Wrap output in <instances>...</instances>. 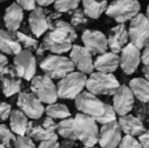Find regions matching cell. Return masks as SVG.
I'll return each mask as SVG.
<instances>
[{"instance_id": "11", "label": "cell", "mask_w": 149, "mask_h": 148, "mask_svg": "<svg viewBox=\"0 0 149 148\" xmlns=\"http://www.w3.org/2000/svg\"><path fill=\"white\" fill-rule=\"evenodd\" d=\"M128 37L132 45L137 49H143L149 42V20L147 16L139 13L131 20L128 29Z\"/></svg>"}, {"instance_id": "19", "label": "cell", "mask_w": 149, "mask_h": 148, "mask_svg": "<svg viewBox=\"0 0 149 148\" xmlns=\"http://www.w3.org/2000/svg\"><path fill=\"white\" fill-rule=\"evenodd\" d=\"M0 87L5 97H12L20 93L22 81L16 73L13 66H7V68L0 73Z\"/></svg>"}, {"instance_id": "22", "label": "cell", "mask_w": 149, "mask_h": 148, "mask_svg": "<svg viewBox=\"0 0 149 148\" xmlns=\"http://www.w3.org/2000/svg\"><path fill=\"white\" fill-rule=\"evenodd\" d=\"M119 126H120L122 133L126 135H132V136H140L145 131V125L141 119L132 114H126L120 115L118 121Z\"/></svg>"}, {"instance_id": "39", "label": "cell", "mask_w": 149, "mask_h": 148, "mask_svg": "<svg viewBox=\"0 0 149 148\" xmlns=\"http://www.w3.org/2000/svg\"><path fill=\"white\" fill-rule=\"evenodd\" d=\"M37 148H60V143L58 139H50V140L39 142V146Z\"/></svg>"}, {"instance_id": "7", "label": "cell", "mask_w": 149, "mask_h": 148, "mask_svg": "<svg viewBox=\"0 0 149 148\" xmlns=\"http://www.w3.org/2000/svg\"><path fill=\"white\" fill-rule=\"evenodd\" d=\"M30 91L39 98L42 104H54L59 98L56 85L47 75H36L30 80Z\"/></svg>"}, {"instance_id": "6", "label": "cell", "mask_w": 149, "mask_h": 148, "mask_svg": "<svg viewBox=\"0 0 149 148\" xmlns=\"http://www.w3.org/2000/svg\"><path fill=\"white\" fill-rule=\"evenodd\" d=\"M39 67L45 72V75L51 79H59V80L74 70L72 60L59 54L46 55L39 62Z\"/></svg>"}, {"instance_id": "25", "label": "cell", "mask_w": 149, "mask_h": 148, "mask_svg": "<svg viewBox=\"0 0 149 148\" xmlns=\"http://www.w3.org/2000/svg\"><path fill=\"white\" fill-rule=\"evenodd\" d=\"M9 125H10V130L16 135H26L29 126V118L20 109L12 110L9 115Z\"/></svg>"}, {"instance_id": "3", "label": "cell", "mask_w": 149, "mask_h": 148, "mask_svg": "<svg viewBox=\"0 0 149 148\" xmlns=\"http://www.w3.org/2000/svg\"><path fill=\"white\" fill-rule=\"evenodd\" d=\"M73 130L76 140L84 146H95L98 143V125L92 117L79 113L73 118Z\"/></svg>"}, {"instance_id": "18", "label": "cell", "mask_w": 149, "mask_h": 148, "mask_svg": "<svg viewBox=\"0 0 149 148\" xmlns=\"http://www.w3.org/2000/svg\"><path fill=\"white\" fill-rule=\"evenodd\" d=\"M70 59L72 60L73 66L84 73H92L94 70V62L90 51L84 46L73 45L70 51Z\"/></svg>"}, {"instance_id": "31", "label": "cell", "mask_w": 149, "mask_h": 148, "mask_svg": "<svg viewBox=\"0 0 149 148\" xmlns=\"http://www.w3.org/2000/svg\"><path fill=\"white\" fill-rule=\"evenodd\" d=\"M80 1L81 0H55L54 8L59 13H68L79 8Z\"/></svg>"}, {"instance_id": "44", "label": "cell", "mask_w": 149, "mask_h": 148, "mask_svg": "<svg viewBox=\"0 0 149 148\" xmlns=\"http://www.w3.org/2000/svg\"><path fill=\"white\" fill-rule=\"evenodd\" d=\"M7 66H8V58L5 57V54L0 52V73L7 68Z\"/></svg>"}, {"instance_id": "28", "label": "cell", "mask_w": 149, "mask_h": 148, "mask_svg": "<svg viewBox=\"0 0 149 148\" xmlns=\"http://www.w3.org/2000/svg\"><path fill=\"white\" fill-rule=\"evenodd\" d=\"M45 113L47 117L52 118V119H64V118H70L71 117V112L64 104H49L45 108Z\"/></svg>"}, {"instance_id": "27", "label": "cell", "mask_w": 149, "mask_h": 148, "mask_svg": "<svg viewBox=\"0 0 149 148\" xmlns=\"http://www.w3.org/2000/svg\"><path fill=\"white\" fill-rule=\"evenodd\" d=\"M130 88L135 98L141 102H149V81L145 77H135L130 81Z\"/></svg>"}, {"instance_id": "24", "label": "cell", "mask_w": 149, "mask_h": 148, "mask_svg": "<svg viewBox=\"0 0 149 148\" xmlns=\"http://www.w3.org/2000/svg\"><path fill=\"white\" fill-rule=\"evenodd\" d=\"M21 50L22 47L16 37V33L0 29V52L5 55H16Z\"/></svg>"}, {"instance_id": "46", "label": "cell", "mask_w": 149, "mask_h": 148, "mask_svg": "<svg viewBox=\"0 0 149 148\" xmlns=\"http://www.w3.org/2000/svg\"><path fill=\"white\" fill-rule=\"evenodd\" d=\"M143 75H144V77L149 81V64H147V66H144V67H143Z\"/></svg>"}, {"instance_id": "47", "label": "cell", "mask_w": 149, "mask_h": 148, "mask_svg": "<svg viewBox=\"0 0 149 148\" xmlns=\"http://www.w3.org/2000/svg\"><path fill=\"white\" fill-rule=\"evenodd\" d=\"M82 148H98V147H95V146H84Z\"/></svg>"}, {"instance_id": "48", "label": "cell", "mask_w": 149, "mask_h": 148, "mask_svg": "<svg viewBox=\"0 0 149 148\" xmlns=\"http://www.w3.org/2000/svg\"><path fill=\"white\" fill-rule=\"evenodd\" d=\"M147 18L149 20V5H148V8H147Z\"/></svg>"}, {"instance_id": "34", "label": "cell", "mask_w": 149, "mask_h": 148, "mask_svg": "<svg viewBox=\"0 0 149 148\" xmlns=\"http://www.w3.org/2000/svg\"><path fill=\"white\" fill-rule=\"evenodd\" d=\"M132 110H135V115H136L139 119H141L143 122L148 119V117H149V105H148V102L139 101L137 104L134 105V109Z\"/></svg>"}, {"instance_id": "10", "label": "cell", "mask_w": 149, "mask_h": 148, "mask_svg": "<svg viewBox=\"0 0 149 148\" xmlns=\"http://www.w3.org/2000/svg\"><path fill=\"white\" fill-rule=\"evenodd\" d=\"M13 68L18 75V77L30 81L37 72V59L33 51L24 49L18 54H16L15 59H13Z\"/></svg>"}, {"instance_id": "20", "label": "cell", "mask_w": 149, "mask_h": 148, "mask_svg": "<svg viewBox=\"0 0 149 148\" xmlns=\"http://www.w3.org/2000/svg\"><path fill=\"white\" fill-rule=\"evenodd\" d=\"M128 29L126 28L124 24H118L116 26H114L110 30L107 38V45L109 49L113 52H120V50L128 43Z\"/></svg>"}, {"instance_id": "42", "label": "cell", "mask_w": 149, "mask_h": 148, "mask_svg": "<svg viewBox=\"0 0 149 148\" xmlns=\"http://www.w3.org/2000/svg\"><path fill=\"white\" fill-rule=\"evenodd\" d=\"M47 50L45 49V46L42 43H39V46H38V49L36 50V59L38 60V62H41L42 59H43L46 55H45V52H46Z\"/></svg>"}, {"instance_id": "9", "label": "cell", "mask_w": 149, "mask_h": 148, "mask_svg": "<svg viewBox=\"0 0 149 148\" xmlns=\"http://www.w3.org/2000/svg\"><path fill=\"white\" fill-rule=\"evenodd\" d=\"M26 135L30 136L33 140H37V142L58 139L55 119L46 117V118H42V119L39 118V119H36V121H29Z\"/></svg>"}, {"instance_id": "14", "label": "cell", "mask_w": 149, "mask_h": 148, "mask_svg": "<svg viewBox=\"0 0 149 148\" xmlns=\"http://www.w3.org/2000/svg\"><path fill=\"white\" fill-rule=\"evenodd\" d=\"M141 62V52L140 49H137L135 45L131 42L127 43L123 49L120 50V55H119V67L122 68L124 73L127 75H132L137 67L140 66Z\"/></svg>"}, {"instance_id": "30", "label": "cell", "mask_w": 149, "mask_h": 148, "mask_svg": "<svg viewBox=\"0 0 149 148\" xmlns=\"http://www.w3.org/2000/svg\"><path fill=\"white\" fill-rule=\"evenodd\" d=\"M56 134L64 139L76 140V138H74V130H73V118L60 119V122L56 123Z\"/></svg>"}, {"instance_id": "29", "label": "cell", "mask_w": 149, "mask_h": 148, "mask_svg": "<svg viewBox=\"0 0 149 148\" xmlns=\"http://www.w3.org/2000/svg\"><path fill=\"white\" fill-rule=\"evenodd\" d=\"M16 37H17L18 42H20L21 47L29 51H36L39 46V42L36 37H33L30 33H28V29L25 30H17L16 31Z\"/></svg>"}, {"instance_id": "13", "label": "cell", "mask_w": 149, "mask_h": 148, "mask_svg": "<svg viewBox=\"0 0 149 148\" xmlns=\"http://www.w3.org/2000/svg\"><path fill=\"white\" fill-rule=\"evenodd\" d=\"M135 105V96L131 88L126 84H120L116 92L113 94V108L116 115L130 114Z\"/></svg>"}, {"instance_id": "17", "label": "cell", "mask_w": 149, "mask_h": 148, "mask_svg": "<svg viewBox=\"0 0 149 148\" xmlns=\"http://www.w3.org/2000/svg\"><path fill=\"white\" fill-rule=\"evenodd\" d=\"M84 47H86L92 55H100L107 51V37L100 30H84L81 36Z\"/></svg>"}, {"instance_id": "41", "label": "cell", "mask_w": 149, "mask_h": 148, "mask_svg": "<svg viewBox=\"0 0 149 148\" xmlns=\"http://www.w3.org/2000/svg\"><path fill=\"white\" fill-rule=\"evenodd\" d=\"M141 62L144 63V66L149 64V42L143 47V52H141Z\"/></svg>"}, {"instance_id": "35", "label": "cell", "mask_w": 149, "mask_h": 148, "mask_svg": "<svg viewBox=\"0 0 149 148\" xmlns=\"http://www.w3.org/2000/svg\"><path fill=\"white\" fill-rule=\"evenodd\" d=\"M13 147L15 148H37L36 144H34V140L28 135H17Z\"/></svg>"}, {"instance_id": "32", "label": "cell", "mask_w": 149, "mask_h": 148, "mask_svg": "<svg viewBox=\"0 0 149 148\" xmlns=\"http://www.w3.org/2000/svg\"><path fill=\"white\" fill-rule=\"evenodd\" d=\"M15 140H16V134L8 126L0 125V143L5 148H10L15 144Z\"/></svg>"}, {"instance_id": "23", "label": "cell", "mask_w": 149, "mask_h": 148, "mask_svg": "<svg viewBox=\"0 0 149 148\" xmlns=\"http://www.w3.org/2000/svg\"><path fill=\"white\" fill-rule=\"evenodd\" d=\"M119 67V55L113 51H105L103 54L97 55L94 60V68L98 72L113 73Z\"/></svg>"}, {"instance_id": "43", "label": "cell", "mask_w": 149, "mask_h": 148, "mask_svg": "<svg viewBox=\"0 0 149 148\" xmlns=\"http://www.w3.org/2000/svg\"><path fill=\"white\" fill-rule=\"evenodd\" d=\"M60 148H76V140L64 139V140L60 143Z\"/></svg>"}, {"instance_id": "33", "label": "cell", "mask_w": 149, "mask_h": 148, "mask_svg": "<svg viewBox=\"0 0 149 148\" xmlns=\"http://www.w3.org/2000/svg\"><path fill=\"white\" fill-rule=\"evenodd\" d=\"M86 24H88V18L86 15L84 13V10L79 9V8L72 10V13H71V25L74 29H80L82 26H85Z\"/></svg>"}, {"instance_id": "1", "label": "cell", "mask_w": 149, "mask_h": 148, "mask_svg": "<svg viewBox=\"0 0 149 148\" xmlns=\"http://www.w3.org/2000/svg\"><path fill=\"white\" fill-rule=\"evenodd\" d=\"M77 39L76 29L64 20H55L51 24L47 34L45 36L42 45L47 51L52 54H65L71 51L73 42Z\"/></svg>"}, {"instance_id": "8", "label": "cell", "mask_w": 149, "mask_h": 148, "mask_svg": "<svg viewBox=\"0 0 149 148\" xmlns=\"http://www.w3.org/2000/svg\"><path fill=\"white\" fill-rule=\"evenodd\" d=\"M140 3L137 0H114L107 5L106 15L118 24H124L140 13Z\"/></svg>"}, {"instance_id": "12", "label": "cell", "mask_w": 149, "mask_h": 148, "mask_svg": "<svg viewBox=\"0 0 149 148\" xmlns=\"http://www.w3.org/2000/svg\"><path fill=\"white\" fill-rule=\"evenodd\" d=\"M17 106L20 110L30 118L31 121H36L42 118L45 114V106L39 98L31 92H20L17 97Z\"/></svg>"}, {"instance_id": "40", "label": "cell", "mask_w": 149, "mask_h": 148, "mask_svg": "<svg viewBox=\"0 0 149 148\" xmlns=\"http://www.w3.org/2000/svg\"><path fill=\"white\" fill-rule=\"evenodd\" d=\"M139 142L141 143L143 148H149V130H145L144 133L139 136Z\"/></svg>"}, {"instance_id": "45", "label": "cell", "mask_w": 149, "mask_h": 148, "mask_svg": "<svg viewBox=\"0 0 149 148\" xmlns=\"http://www.w3.org/2000/svg\"><path fill=\"white\" fill-rule=\"evenodd\" d=\"M55 0H37V4L39 7H49L50 4H54Z\"/></svg>"}, {"instance_id": "26", "label": "cell", "mask_w": 149, "mask_h": 148, "mask_svg": "<svg viewBox=\"0 0 149 148\" xmlns=\"http://www.w3.org/2000/svg\"><path fill=\"white\" fill-rule=\"evenodd\" d=\"M82 7L86 17L97 20L107 9V0H82Z\"/></svg>"}, {"instance_id": "5", "label": "cell", "mask_w": 149, "mask_h": 148, "mask_svg": "<svg viewBox=\"0 0 149 148\" xmlns=\"http://www.w3.org/2000/svg\"><path fill=\"white\" fill-rule=\"evenodd\" d=\"M86 73L72 71L59 80L56 85L58 96L63 100H74L86 85Z\"/></svg>"}, {"instance_id": "38", "label": "cell", "mask_w": 149, "mask_h": 148, "mask_svg": "<svg viewBox=\"0 0 149 148\" xmlns=\"http://www.w3.org/2000/svg\"><path fill=\"white\" fill-rule=\"evenodd\" d=\"M24 10H33L37 7V0H16Z\"/></svg>"}, {"instance_id": "4", "label": "cell", "mask_w": 149, "mask_h": 148, "mask_svg": "<svg viewBox=\"0 0 149 148\" xmlns=\"http://www.w3.org/2000/svg\"><path fill=\"white\" fill-rule=\"evenodd\" d=\"M119 81L113 73L92 72L86 79L85 88L95 96H113L119 88Z\"/></svg>"}, {"instance_id": "2", "label": "cell", "mask_w": 149, "mask_h": 148, "mask_svg": "<svg viewBox=\"0 0 149 148\" xmlns=\"http://www.w3.org/2000/svg\"><path fill=\"white\" fill-rule=\"evenodd\" d=\"M74 106L80 113L92 117L95 122L101 125L116 121V113L114 108L88 91L81 92L74 98Z\"/></svg>"}, {"instance_id": "21", "label": "cell", "mask_w": 149, "mask_h": 148, "mask_svg": "<svg viewBox=\"0 0 149 148\" xmlns=\"http://www.w3.org/2000/svg\"><path fill=\"white\" fill-rule=\"evenodd\" d=\"M22 21H24V9L17 3H12L9 7H7L4 13V25L7 28V30L16 33L17 30H20Z\"/></svg>"}, {"instance_id": "37", "label": "cell", "mask_w": 149, "mask_h": 148, "mask_svg": "<svg viewBox=\"0 0 149 148\" xmlns=\"http://www.w3.org/2000/svg\"><path fill=\"white\" fill-rule=\"evenodd\" d=\"M10 112H12V106L7 102H1L0 104V122L9 119Z\"/></svg>"}, {"instance_id": "15", "label": "cell", "mask_w": 149, "mask_h": 148, "mask_svg": "<svg viewBox=\"0 0 149 148\" xmlns=\"http://www.w3.org/2000/svg\"><path fill=\"white\" fill-rule=\"evenodd\" d=\"M122 130L118 121L103 123L98 133V143L101 148H116L122 140Z\"/></svg>"}, {"instance_id": "49", "label": "cell", "mask_w": 149, "mask_h": 148, "mask_svg": "<svg viewBox=\"0 0 149 148\" xmlns=\"http://www.w3.org/2000/svg\"><path fill=\"white\" fill-rule=\"evenodd\" d=\"M0 148H5V147H4V146H3V144H1V143H0Z\"/></svg>"}, {"instance_id": "36", "label": "cell", "mask_w": 149, "mask_h": 148, "mask_svg": "<svg viewBox=\"0 0 149 148\" xmlns=\"http://www.w3.org/2000/svg\"><path fill=\"white\" fill-rule=\"evenodd\" d=\"M118 147L119 148H143L141 143L139 142V139H136L135 136H132V135L123 136Z\"/></svg>"}, {"instance_id": "16", "label": "cell", "mask_w": 149, "mask_h": 148, "mask_svg": "<svg viewBox=\"0 0 149 148\" xmlns=\"http://www.w3.org/2000/svg\"><path fill=\"white\" fill-rule=\"evenodd\" d=\"M50 10L45 9L43 7H36L33 10H30L29 15V29H30L31 34L36 38L43 36L47 33L51 26V21L49 18Z\"/></svg>"}]
</instances>
